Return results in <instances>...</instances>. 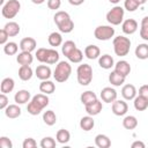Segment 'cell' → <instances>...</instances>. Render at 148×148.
<instances>
[{"mask_svg": "<svg viewBox=\"0 0 148 148\" xmlns=\"http://www.w3.org/2000/svg\"><path fill=\"white\" fill-rule=\"evenodd\" d=\"M49 97L46 96V94H37L35 95L31 101L28 103V106H27V110L30 114L32 116H37L40 113V111L49 105Z\"/></svg>", "mask_w": 148, "mask_h": 148, "instance_id": "6da1fadb", "label": "cell"}, {"mask_svg": "<svg viewBox=\"0 0 148 148\" xmlns=\"http://www.w3.org/2000/svg\"><path fill=\"white\" fill-rule=\"evenodd\" d=\"M54 23L57 24L58 29L64 34H69L74 29V22L72 21L69 14L62 10L54 14Z\"/></svg>", "mask_w": 148, "mask_h": 148, "instance_id": "7a4b0ae2", "label": "cell"}, {"mask_svg": "<svg viewBox=\"0 0 148 148\" xmlns=\"http://www.w3.org/2000/svg\"><path fill=\"white\" fill-rule=\"evenodd\" d=\"M113 50L114 53L119 57H125L128 54L131 49V40L125 36H118L113 38Z\"/></svg>", "mask_w": 148, "mask_h": 148, "instance_id": "3957f363", "label": "cell"}, {"mask_svg": "<svg viewBox=\"0 0 148 148\" xmlns=\"http://www.w3.org/2000/svg\"><path fill=\"white\" fill-rule=\"evenodd\" d=\"M72 73V67L67 61H59L58 65L56 66L54 73H53V77L57 82H65L68 80V77L71 76Z\"/></svg>", "mask_w": 148, "mask_h": 148, "instance_id": "277c9868", "label": "cell"}, {"mask_svg": "<svg viewBox=\"0 0 148 148\" xmlns=\"http://www.w3.org/2000/svg\"><path fill=\"white\" fill-rule=\"evenodd\" d=\"M77 82L81 86H88L92 80V68L88 64H82L76 69Z\"/></svg>", "mask_w": 148, "mask_h": 148, "instance_id": "5b68a950", "label": "cell"}, {"mask_svg": "<svg viewBox=\"0 0 148 148\" xmlns=\"http://www.w3.org/2000/svg\"><path fill=\"white\" fill-rule=\"evenodd\" d=\"M20 8H21V3L18 2V0H9L2 6L1 14L6 18H13L18 14Z\"/></svg>", "mask_w": 148, "mask_h": 148, "instance_id": "8992f818", "label": "cell"}, {"mask_svg": "<svg viewBox=\"0 0 148 148\" xmlns=\"http://www.w3.org/2000/svg\"><path fill=\"white\" fill-rule=\"evenodd\" d=\"M124 18V8L120 6H114L106 13V20L112 25H118L123 22Z\"/></svg>", "mask_w": 148, "mask_h": 148, "instance_id": "52a82bcc", "label": "cell"}, {"mask_svg": "<svg viewBox=\"0 0 148 148\" xmlns=\"http://www.w3.org/2000/svg\"><path fill=\"white\" fill-rule=\"evenodd\" d=\"M113 35L114 29L110 25H98L94 31V36L98 40H109L111 37H113Z\"/></svg>", "mask_w": 148, "mask_h": 148, "instance_id": "ba28073f", "label": "cell"}, {"mask_svg": "<svg viewBox=\"0 0 148 148\" xmlns=\"http://www.w3.org/2000/svg\"><path fill=\"white\" fill-rule=\"evenodd\" d=\"M111 109H112V112L116 116H124L128 111V105H127V103L125 101L116 99L114 102H112Z\"/></svg>", "mask_w": 148, "mask_h": 148, "instance_id": "9c48e42d", "label": "cell"}, {"mask_svg": "<svg viewBox=\"0 0 148 148\" xmlns=\"http://www.w3.org/2000/svg\"><path fill=\"white\" fill-rule=\"evenodd\" d=\"M101 98L105 103H112L117 99V91L111 87H105L101 91Z\"/></svg>", "mask_w": 148, "mask_h": 148, "instance_id": "30bf717a", "label": "cell"}, {"mask_svg": "<svg viewBox=\"0 0 148 148\" xmlns=\"http://www.w3.org/2000/svg\"><path fill=\"white\" fill-rule=\"evenodd\" d=\"M121 29L126 35H133L138 30V22L134 18H127L123 22Z\"/></svg>", "mask_w": 148, "mask_h": 148, "instance_id": "8fae6325", "label": "cell"}, {"mask_svg": "<svg viewBox=\"0 0 148 148\" xmlns=\"http://www.w3.org/2000/svg\"><path fill=\"white\" fill-rule=\"evenodd\" d=\"M37 46L36 40L32 37H25L20 42V49L21 51H25V52H32Z\"/></svg>", "mask_w": 148, "mask_h": 148, "instance_id": "7c38bea8", "label": "cell"}, {"mask_svg": "<svg viewBox=\"0 0 148 148\" xmlns=\"http://www.w3.org/2000/svg\"><path fill=\"white\" fill-rule=\"evenodd\" d=\"M86 106V112L89 114V116H97L102 109H103V105H102V102L96 99L95 102L88 104V105H84Z\"/></svg>", "mask_w": 148, "mask_h": 148, "instance_id": "4fadbf2b", "label": "cell"}, {"mask_svg": "<svg viewBox=\"0 0 148 148\" xmlns=\"http://www.w3.org/2000/svg\"><path fill=\"white\" fill-rule=\"evenodd\" d=\"M35 72H36V76H37L39 80H42V81L49 80V79L51 77V68H50L49 66L39 65V66H37V68H36Z\"/></svg>", "mask_w": 148, "mask_h": 148, "instance_id": "5bb4252c", "label": "cell"}, {"mask_svg": "<svg viewBox=\"0 0 148 148\" xmlns=\"http://www.w3.org/2000/svg\"><path fill=\"white\" fill-rule=\"evenodd\" d=\"M121 95L127 101H131V99H134L135 96H136V89L133 84H125L121 89Z\"/></svg>", "mask_w": 148, "mask_h": 148, "instance_id": "9a60e30c", "label": "cell"}, {"mask_svg": "<svg viewBox=\"0 0 148 148\" xmlns=\"http://www.w3.org/2000/svg\"><path fill=\"white\" fill-rule=\"evenodd\" d=\"M114 71L120 73L124 76H127L131 73V66L126 60H119L116 65H114Z\"/></svg>", "mask_w": 148, "mask_h": 148, "instance_id": "2e32d148", "label": "cell"}, {"mask_svg": "<svg viewBox=\"0 0 148 148\" xmlns=\"http://www.w3.org/2000/svg\"><path fill=\"white\" fill-rule=\"evenodd\" d=\"M5 114L10 119H15L21 116V108L17 104H10L5 109Z\"/></svg>", "mask_w": 148, "mask_h": 148, "instance_id": "e0dca14e", "label": "cell"}, {"mask_svg": "<svg viewBox=\"0 0 148 148\" xmlns=\"http://www.w3.org/2000/svg\"><path fill=\"white\" fill-rule=\"evenodd\" d=\"M32 60H34V57H32L31 52L22 51V52H20V53L17 54V57H16V61H17L21 66H23V65H31Z\"/></svg>", "mask_w": 148, "mask_h": 148, "instance_id": "ac0fdd59", "label": "cell"}, {"mask_svg": "<svg viewBox=\"0 0 148 148\" xmlns=\"http://www.w3.org/2000/svg\"><path fill=\"white\" fill-rule=\"evenodd\" d=\"M99 54H101V50H99V47L96 46V45H88V46L84 49V56H86L88 59H90V60L97 59V58L99 57Z\"/></svg>", "mask_w": 148, "mask_h": 148, "instance_id": "d6986e66", "label": "cell"}, {"mask_svg": "<svg viewBox=\"0 0 148 148\" xmlns=\"http://www.w3.org/2000/svg\"><path fill=\"white\" fill-rule=\"evenodd\" d=\"M125 79H126V76L121 75L120 73H118V72H116V71L111 72L110 75H109V81H110V83L113 84V86H116V87L121 86V84L125 82Z\"/></svg>", "mask_w": 148, "mask_h": 148, "instance_id": "ffe728a7", "label": "cell"}, {"mask_svg": "<svg viewBox=\"0 0 148 148\" xmlns=\"http://www.w3.org/2000/svg\"><path fill=\"white\" fill-rule=\"evenodd\" d=\"M14 99H15V103L16 104H25L27 102L30 101V92L28 90H18L15 96H14Z\"/></svg>", "mask_w": 148, "mask_h": 148, "instance_id": "44dd1931", "label": "cell"}, {"mask_svg": "<svg viewBox=\"0 0 148 148\" xmlns=\"http://www.w3.org/2000/svg\"><path fill=\"white\" fill-rule=\"evenodd\" d=\"M98 65L104 69H110L112 66H114V61L110 54H103L98 59Z\"/></svg>", "mask_w": 148, "mask_h": 148, "instance_id": "7402d4cb", "label": "cell"}, {"mask_svg": "<svg viewBox=\"0 0 148 148\" xmlns=\"http://www.w3.org/2000/svg\"><path fill=\"white\" fill-rule=\"evenodd\" d=\"M18 77L22 81H29L32 77V69L30 65H23L18 69Z\"/></svg>", "mask_w": 148, "mask_h": 148, "instance_id": "603a6c76", "label": "cell"}, {"mask_svg": "<svg viewBox=\"0 0 148 148\" xmlns=\"http://www.w3.org/2000/svg\"><path fill=\"white\" fill-rule=\"evenodd\" d=\"M95 145L98 148H109L111 146V140L105 134H97L95 138Z\"/></svg>", "mask_w": 148, "mask_h": 148, "instance_id": "cb8c5ba5", "label": "cell"}, {"mask_svg": "<svg viewBox=\"0 0 148 148\" xmlns=\"http://www.w3.org/2000/svg\"><path fill=\"white\" fill-rule=\"evenodd\" d=\"M3 29L7 31V34H8L9 37L17 36L20 34V30H21L18 23H16V22H8V23H6L5 27H3Z\"/></svg>", "mask_w": 148, "mask_h": 148, "instance_id": "d4e9b609", "label": "cell"}, {"mask_svg": "<svg viewBox=\"0 0 148 148\" xmlns=\"http://www.w3.org/2000/svg\"><path fill=\"white\" fill-rule=\"evenodd\" d=\"M14 87H15V82L12 77H5L1 81V84H0L1 92H3V94H8V92L13 91Z\"/></svg>", "mask_w": 148, "mask_h": 148, "instance_id": "484cf974", "label": "cell"}, {"mask_svg": "<svg viewBox=\"0 0 148 148\" xmlns=\"http://www.w3.org/2000/svg\"><path fill=\"white\" fill-rule=\"evenodd\" d=\"M94 126H95V121L92 119V116H86V117H82L81 118V120H80V127L83 131L88 132V131L92 130Z\"/></svg>", "mask_w": 148, "mask_h": 148, "instance_id": "4316f807", "label": "cell"}, {"mask_svg": "<svg viewBox=\"0 0 148 148\" xmlns=\"http://www.w3.org/2000/svg\"><path fill=\"white\" fill-rule=\"evenodd\" d=\"M39 90H40L43 94H46V95L53 94L54 90H56V86H54V83H53L52 81L44 80V81H42L40 84H39Z\"/></svg>", "mask_w": 148, "mask_h": 148, "instance_id": "83f0119b", "label": "cell"}, {"mask_svg": "<svg viewBox=\"0 0 148 148\" xmlns=\"http://www.w3.org/2000/svg\"><path fill=\"white\" fill-rule=\"evenodd\" d=\"M133 103H134L135 110H138V111H145V110L148 108V99H147L146 97L141 96V95L135 96Z\"/></svg>", "mask_w": 148, "mask_h": 148, "instance_id": "f1b7e54d", "label": "cell"}, {"mask_svg": "<svg viewBox=\"0 0 148 148\" xmlns=\"http://www.w3.org/2000/svg\"><path fill=\"white\" fill-rule=\"evenodd\" d=\"M80 99H81L82 104L88 105V104H90V103H92V102H95L97 99V95L94 91H91V90H87V91L82 92Z\"/></svg>", "mask_w": 148, "mask_h": 148, "instance_id": "f546056e", "label": "cell"}, {"mask_svg": "<svg viewBox=\"0 0 148 148\" xmlns=\"http://www.w3.org/2000/svg\"><path fill=\"white\" fill-rule=\"evenodd\" d=\"M135 56L141 60L148 59V44H145V43L139 44L135 49Z\"/></svg>", "mask_w": 148, "mask_h": 148, "instance_id": "4dcf8cb0", "label": "cell"}, {"mask_svg": "<svg viewBox=\"0 0 148 148\" xmlns=\"http://www.w3.org/2000/svg\"><path fill=\"white\" fill-rule=\"evenodd\" d=\"M67 58H68V60H69L71 62L79 64V62H81L82 59H83V53H82V51H81L80 49L76 47L75 50H73V51L67 56Z\"/></svg>", "mask_w": 148, "mask_h": 148, "instance_id": "1f68e13d", "label": "cell"}, {"mask_svg": "<svg viewBox=\"0 0 148 148\" xmlns=\"http://www.w3.org/2000/svg\"><path fill=\"white\" fill-rule=\"evenodd\" d=\"M43 120H44V123H45L46 125L53 126V125L57 123V116H56V113H54L52 110H47V111H45L44 114H43Z\"/></svg>", "mask_w": 148, "mask_h": 148, "instance_id": "d6a6232c", "label": "cell"}, {"mask_svg": "<svg viewBox=\"0 0 148 148\" xmlns=\"http://www.w3.org/2000/svg\"><path fill=\"white\" fill-rule=\"evenodd\" d=\"M123 126L126 130H134L138 126V119L134 116H126L123 120Z\"/></svg>", "mask_w": 148, "mask_h": 148, "instance_id": "836d02e7", "label": "cell"}, {"mask_svg": "<svg viewBox=\"0 0 148 148\" xmlns=\"http://www.w3.org/2000/svg\"><path fill=\"white\" fill-rule=\"evenodd\" d=\"M56 138H57V141L59 142V143H67L68 141H69V139H71V133L67 131V130H65V128H61V130H59L58 132H57V135H56Z\"/></svg>", "mask_w": 148, "mask_h": 148, "instance_id": "e575fe53", "label": "cell"}, {"mask_svg": "<svg viewBox=\"0 0 148 148\" xmlns=\"http://www.w3.org/2000/svg\"><path fill=\"white\" fill-rule=\"evenodd\" d=\"M47 42H49V44H50L51 46L57 47V46L61 45V43H62V37H61V35H60L59 32H52V34H50V36L47 37Z\"/></svg>", "mask_w": 148, "mask_h": 148, "instance_id": "d590c367", "label": "cell"}, {"mask_svg": "<svg viewBox=\"0 0 148 148\" xmlns=\"http://www.w3.org/2000/svg\"><path fill=\"white\" fill-rule=\"evenodd\" d=\"M59 61V53L57 50L54 49H49L47 50V56H46V60H45V64H56Z\"/></svg>", "mask_w": 148, "mask_h": 148, "instance_id": "8d00e7d4", "label": "cell"}, {"mask_svg": "<svg viewBox=\"0 0 148 148\" xmlns=\"http://www.w3.org/2000/svg\"><path fill=\"white\" fill-rule=\"evenodd\" d=\"M18 45L15 43V42H8L5 44L3 46V52L7 54V56H14L17 53V50H18Z\"/></svg>", "mask_w": 148, "mask_h": 148, "instance_id": "74e56055", "label": "cell"}, {"mask_svg": "<svg viewBox=\"0 0 148 148\" xmlns=\"http://www.w3.org/2000/svg\"><path fill=\"white\" fill-rule=\"evenodd\" d=\"M140 37L145 40H148V16H145L141 21L140 28Z\"/></svg>", "mask_w": 148, "mask_h": 148, "instance_id": "f35d334b", "label": "cell"}, {"mask_svg": "<svg viewBox=\"0 0 148 148\" xmlns=\"http://www.w3.org/2000/svg\"><path fill=\"white\" fill-rule=\"evenodd\" d=\"M76 49V45H75V43L73 42V40H66L64 44H62V46H61V51H62V54L65 56V57H67L73 50H75Z\"/></svg>", "mask_w": 148, "mask_h": 148, "instance_id": "ab89813d", "label": "cell"}, {"mask_svg": "<svg viewBox=\"0 0 148 148\" xmlns=\"http://www.w3.org/2000/svg\"><path fill=\"white\" fill-rule=\"evenodd\" d=\"M40 147L42 148H54L56 147V141L51 136H45L40 141Z\"/></svg>", "mask_w": 148, "mask_h": 148, "instance_id": "60d3db41", "label": "cell"}, {"mask_svg": "<svg viewBox=\"0 0 148 148\" xmlns=\"http://www.w3.org/2000/svg\"><path fill=\"white\" fill-rule=\"evenodd\" d=\"M139 3H138V1L136 0H125V2H124V7H125V9L126 10H128V12H134V10H136L138 8H139Z\"/></svg>", "mask_w": 148, "mask_h": 148, "instance_id": "b9f144b4", "label": "cell"}, {"mask_svg": "<svg viewBox=\"0 0 148 148\" xmlns=\"http://www.w3.org/2000/svg\"><path fill=\"white\" fill-rule=\"evenodd\" d=\"M47 50L49 49H45V47H40L36 51V58L39 62H45L46 60V56H47Z\"/></svg>", "mask_w": 148, "mask_h": 148, "instance_id": "7bdbcfd3", "label": "cell"}, {"mask_svg": "<svg viewBox=\"0 0 148 148\" xmlns=\"http://www.w3.org/2000/svg\"><path fill=\"white\" fill-rule=\"evenodd\" d=\"M0 147L1 148H13V143L9 138L7 136H1L0 138Z\"/></svg>", "mask_w": 148, "mask_h": 148, "instance_id": "ee69618b", "label": "cell"}, {"mask_svg": "<svg viewBox=\"0 0 148 148\" xmlns=\"http://www.w3.org/2000/svg\"><path fill=\"white\" fill-rule=\"evenodd\" d=\"M36 146H37V142L32 138H27L23 141V143H22V147L23 148H35Z\"/></svg>", "mask_w": 148, "mask_h": 148, "instance_id": "f6af8a7d", "label": "cell"}, {"mask_svg": "<svg viewBox=\"0 0 148 148\" xmlns=\"http://www.w3.org/2000/svg\"><path fill=\"white\" fill-rule=\"evenodd\" d=\"M61 6V0H47V7L50 9H59Z\"/></svg>", "mask_w": 148, "mask_h": 148, "instance_id": "bcb514c9", "label": "cell"}, {"mask_svg": "<svg viewBox=\"0 0 148 148\" xmlns=\"http://www.w3.org/2000/svg\"><path fill=\"white\" fill-rule=\"evenodd\" d=\"M9 104H8V97L6 96V94H1L0 95V109L1 110H5L7 106H8Z\"/></svg>", "mask_w": 148, "mask_h": 148, "instance_id": "7dc6e473", "label": "cell"}, {"mask_svg": "<svg viewBox=\"0 0 148 148\" xmlns=\"http://www.w3.org/2000/svg\"><path fill=\"white\" fill-rule=\"evenodd\" d=\"M8 34H7V31L5 30V29H1L0 30V44H2V45H5L6 43H7V39H8Z\"/></svg>", "mask_w": 148, "mask_h": 148, "instance_id": "c3c4849f", "label": "cell"}, {"mask_svg": "<svg viewBox=\"0 0 148 148\" xmlns=\"http://www.w3.org/2000/svg\"><path fill=\"white\" fill-rule=\"evenodd\" d=\"M139 95H141L148 99V84H143L139 88Z\"/></svg>", "mask_w": 148, "mask_h": 148, "instance_id": "681fc988", "label": "cell"}, {"mask_svg": "<svg viewBox=\"0 0 148 148\" xmlns=\"http://www.w3.org/2000/svg\"><path fill=\"white\" fill-rule=\"evenodd\" d=\"M131 147H132V148H145L146 146H145V143H143L142 141H134Z\"/></svg>", "mask_w": 148, "mask_h": 148, "instance_id": "f907efd6", "label": "cell"}, {"mask_svg": "<svg viewBox=\"0 0 148 148\" xmlns=\"http://www.w3.org/2000/svg\"><path fill=\"white\" fill-rule=\"evenodd\" d=\"M68 2L71 5H73V6H80V5H82L84 2V0H68Z\"/></svg>", "mask_w": 148, "mask_h": 148, "instance_id": "816d5d0a", "label": "cell"}, {"mask_svg": "<svg viewBox=\"0 0 148 148\" xmlns=\"http://www.w3.org/2000/svg\"><path fill=\"white\" fill-rule=\"evenodd\" d=\"M31 1H32L35 5H40V3H43L45 0H31Z\"/></svg>", "mask_w": 148, "mask_h": 148, "instance_id": "f5cc1de1", "label": "cell"}, {"mask_svg": "<svg viewBox=\"0 0 148 148\" xmlns=\"http://www.w3.org/2000/svg\"><path fill=\"white\" fill-rule=\"evenodd\" d=\"M136 1H138V3H139V5H143V3H146V1H147V0H136Z\"/></svg>", "mask_w": 148, "mask_h": 148, "instance_id": "db71d44e", "label": "cell"}, {"mask_svg": "<svg viewBox=\"0 0 148 148\" xmlns=\"http://www.w3.org/2000/svg\"><path fill=\"white\" fill-rule=\"evenodd\" d=\"M109 1H110L111 3H118V2L120 1V0H109Z\"/></svg>", "mask_w": 148, "mask_h": 148, "instance_id": "11a10c76", "label": "cell"}, {"mask_svg": "<svg viewBox=\"0 0 148 148\" xmlns=\"http://www.w3.org/2000/svg\"><path fill=\"white\" fill-rule=\"evenodd\" d=\"M0 3L2 5V3H3V0H0Z\"/></svg>", "mask_w": 148, "mask_h": 148, "instance_id": "9f6ffc18", "label": "cell"}]
</instances>
